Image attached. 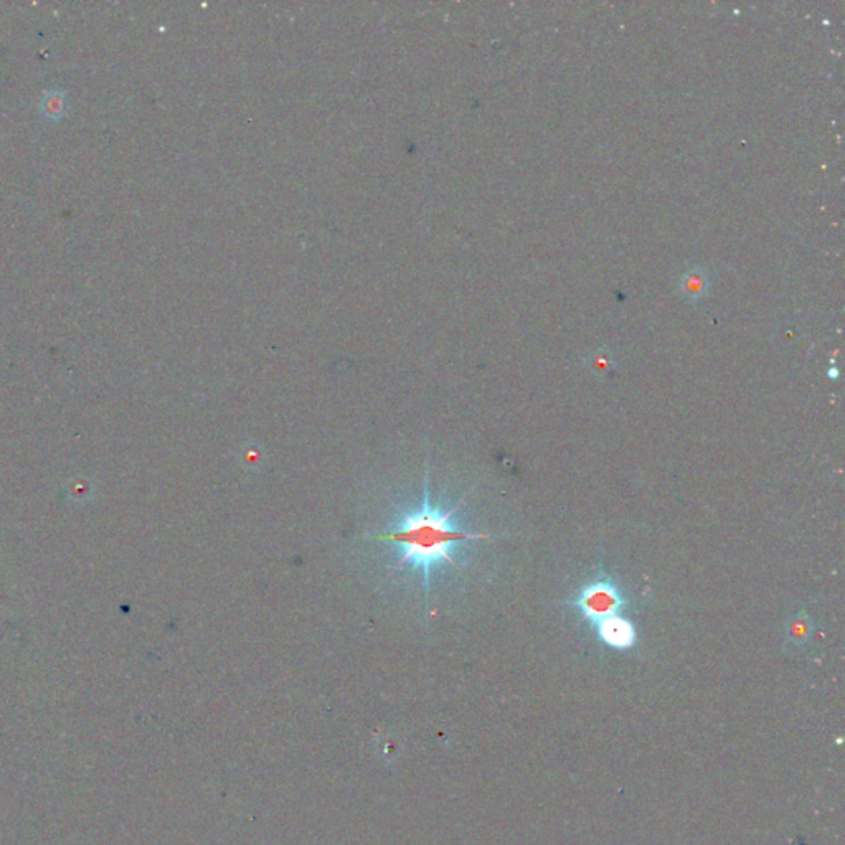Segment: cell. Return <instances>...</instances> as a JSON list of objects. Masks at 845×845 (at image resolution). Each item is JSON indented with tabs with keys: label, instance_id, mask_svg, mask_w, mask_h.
<instances>
[{
	"label": "cell",
	"instance_id": "obj_1",
	"mask_svg": "<svg viewBox=\"0 0 845 845\" xmlns=\"http://www.w3.org/2000/svg\"><path fill=\"white\" fill-rule=\"evenodd\" d=\"M462 501L446 509L433 504L429 497L428 481L425 483L423 502L418 509L403 510L392 527L375 535V540L395 545L400 568L421 571L427 600L431 586V575L441 565L460 568L454 557V547L464 540L489 538L484 534H472L456 527L454 516Z\"/></svg>",
	"mask_w": 845,
	"mask_h": 845
},
{
	"label": "cell",
	"instance_id": "obj_2",
	"mask_svg": "<svg viewBox=\"0 0 845 845\" xmlns=\"http://www.w3.org/2000/svg\"><path fill=\"white\" fill-rule=\"evenodd\" d=\"M573 604L578 608L583 617L594 626L604 617L619 615L627 603L615 583L600 580L583 586Z\"/></svg>",
	"mask_w": 845,
	"mask_h": 845
},
{
	"label": "cell",
	"instance_id": "obj_3",
	"mask_svg": "<svg viewBox=\"0 0 845 845\" xmlns=\"http://www.w3.org/2000/svg\"><path fill=\"white\" fill-rule=\"evenodd\" d=\"M596 636L608 648L616 650H627L634 648L637 641V631L634 625L625 616L615 615L604 617L594 625Z\"/></svg>",
	"mask_w": 845,
	"mask_h": 845
},
{
	"label": "cell",
	"instance_id": "obj_4",
	"mask_svg": "<svg viewBox=\"0 0 845 845\" xmlns=\"http://www.w3.org/2000/svg\"><path fill=\"white\" fill-rule=\"evenodd\" d=\"M707 289H708V276L702 268H692L691 271L682 276L681 291L683 296L689 297L692 301L705 296Z\"/></svg>",
	"mask_w": 845,
	"mask_h": 845
},
{
	"label": "cell",
	"instance_id": "obj_5",
	"mask_svg": "<svg viewBox=\"0 0 845 845\" xmlns=\"http://www.w3.org/2000/svg\"><path fill=\"white\" fill-rule=\"evenodd\" d=\"M594 369H603V370H608L609 369V355L606 352H601V353H596L593 359Z\"/></svg>",
	"mask_w": 845,
	"mask_h": 845
}]
</instances>
